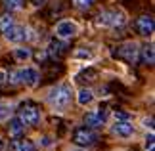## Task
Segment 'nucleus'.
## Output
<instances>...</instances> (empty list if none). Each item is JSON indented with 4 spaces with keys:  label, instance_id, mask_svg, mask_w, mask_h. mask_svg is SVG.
Instances as JSON below:
<instances>
[{
    "label": "nucleus",
    "instance_id": "obj_1",
    "mask_svg": "<svg viewBox=\"0 0 155 151\" xmlns=\"http://www.w3.org/2000/svg\"><path fill=\"white\" fill-rule=\"evenodd\" d=\"M71 98H73V88L69 84H58L56 88L50 90L48 94V103L56 109H65L71 103Z\"/></svg>",
    "mask_w": 155,
    "mask_h": 151
},
{
    "label": "nucleus",
    "instance_id": "obj_2",
    "mask_svg": "<svg viewBox=\"0 0 155 151\" xmlns=\"http://www.w3.org/2000/svg\"><path fill=\"white\" fill-rule=\"evenodd\" d=\"M127 23V15L121 10H104L98 15V25L102 27H111V29H119Z\"/></svg>",
    "mask_w": 155,
    "mask_h": 151
},
{
    "label": "nucleus",
    "instance_id": "obj_3",
    "mask_svg": "<svg viewBox=\"0 0 155 151\" xmlns=\"http://www.w3.org/2000/svg\"><path fill=\"white\" fill-rule=\"evenodd\" d=\"M8 80L12 84H27V86H37L38 80H40V75H38L37 69L25 67V69H21V71L10 73L8 75Z\"/></svg>",
    "mask_w": 155,
    "mask_h": 151
},
{
    "label": "nucleus",
    "instance_id": "obj_4",
    "mask_svg": "<svg viewBox=\"0 0 155 151\" xmlns=\"http://www.w3.org/2000/svg\"><path fill=\"white\" fill-rule=\"evenodd\" d=\"M17 119L27 126H35V124H38V120H40V111L35 103L25 101V103H21L19 109H17Z\"/></svg>",
    "mask_w": 155,
    "mask_h": 151
},
{
    "label": "nucleus",
    "instance_id": "obj_5",
    "mask_svg": "<svg viewBox=\"0 0 155 151\" xmlns=\"http://www.w3.org/2000/svg\"><path fill=\"white\" fill-rule=\"evenodd\" d=\"M117 56L121 57V59H124L127 63H130V65H136L140 61V50H138V44L136 42H124V44H121L117 48Z\"/></svg>",
    "mask_w": 155,
    "mask_h": 151
},
{
    "label": "nucleus",
    "instance_id": "obj_6",
    "mask_svg": "<svg viewBox=\"0 0 155 151\" xmlns=\"http://www.w3.org/2000/svg\"><path fill=\"white\" fill-rule=\"evenodd\" d=\"M98 138H100V136H98L92 128L82 126V128H77V130H75L73 140H75L77 146H92L94 142H98Z\"/></svg>",
    "mask_w": 155,
    "mask_h": 151
},
{
    "label": "nucleus",
    "instance_id": "obj_7",
    "mask_svg": "<svg viewBox=\"0 0 155 151\" xmlns=\"http://www.w3.org/2000/svg\"><path fill=\"white\" fill-rule=\"evenodd\" d=\"M77 34V25L71 19H61L56 25V37L59 40H71Z\"/></svg>",
    "mask_w": 155,
    "mask_h": 151
},
{
    "label": "nucleus",
    "instance_id": "obj_8",
    "mask_svg": "<svg viewBox=\"0 0 155 151\" xmlns=\"http://www.w3.org/2000/svg\"><path fill=\"white\" fill-rule=\"evenodd\" d=\"M2 34H4V38L10 40V42H21V40L27 38V29L21 27V25H15V23H14V25H12L10 29H6Z\"/></svg>",
    "mask_w": 155,
    "mask_h": 151
},
{
    "label": "nucleus",
    "instance_id": "obj_9",
    "mask_svg": "<svg viewBox=\"0 0 155 151\" xmlns=\"http://www.w3.org/2000/svg\"><path fill=\"white\" fill-rule=\"evenodd\" d=\"M136 27H138V33L142 34V37H151V34H153V29H155L153 17L151 15H142V17H138Z\"/></svg>",
    "mask_w": 155,
    "mask_h": 151
},
{
    "label": "nucleus",
    "instance_id": "obj_10",
    "mask_svg": "<svg viewBox=\"0 0 155 151\" xmlns=\"http://www.w3.org/2000/svg\"><path fill=\"white\" fill-rule=\"evenodd\" d=\"M105 117L107 115L100 109V111H90L84 115V124L88 126V128H100L104 123H105Z\"/></svg>",
    "mask_w": 155,
    "mask_h": 151
},
{
    "label": "nucleus",
    "instance_id": "obj_11",
    "mask_svg": "<svg viewBox=\"0 0 155 151\" xmlns=\"http://www.w3.org/2000/svg\"><path fill=\"white\" fill-rule=\"evenodd\" d=\"M113 132H115L117 136H123V138H128L132 136L134 132V126L128 123V120H117L115 126H113Z\"/></svg>",
    "mask_w": 155,
    "mask_h": 151
},
{
    "label": "nucleus",
    "instance_id": "obj_12",
    "mask_svg": "<svg viewBox=\"0 0 155 151\" xmlns=\"http://www.w3.org/2000/svg\"><path fill=\"white\" fill-rule=\"evenodd\" d=\"M65 50H67V44H65V42H61V40H52L50 46H48V50H46V54L52 56V57H61L63 54H65Z\"/></svg>",
    "mask_w": 155,
    "mask_h": 151
},
{
    "label": "nucleus",
    "instance_id": "obj_13",
    "mask_svg": "<svg viewBox=\"0 0 155 151\" xmlns=\"http://www.w3.org/2000/svg\"><path fill=\"white\" fill-rule=\"evenodd\" d=\"M140 59H142V63H144V65H153L155 57H153V46L151 44H146L140 50Z\"/></svg>",
    "mask_w": 155,
    "mask_h": 151
},
{
    "label": "nucleus",
    "instance_id": "obj_14",
    "mask_svg": "<svg viewBox=\"0 0 155 151\" xmlns=\"http://www.w3.org/2000/svg\"><path fill=\"white\" fill-rule=\"evenodd\" d=\"M23 130H25V124L21 123L19 119H12L10 120V126H8V132H10V136H14V138H17V136H21L23 134Z\"/></svg>",
    "mask_w": 155,
    "mask_h": 151
},
{
    "label": "nucleus",
    "instance_id": "obj_15",
    "mask_svg": "<svg viewBox=\"0 0 155 151\" xmlns=\"http://www.w3.org/2000/svg\"><path fill=\"white\" fill-rule=\"evenodd\" d=\"M14 151H35V143L31 140H14L12 142Z\"/></svg>",
    "mask_w": 155,
    "mask_h": 151
},
{
    "label": "nucleus",
    "instance_id": "obj_16",
    "mask_svg": "<svg viewBox=\"0 0 155 151\" xmlns=\"http://www.w3.org/2000/svg\"><path fill=\"white\" fill-rule=\"evenodd\" d=\"M14 17H12V14L8 11V14H4V15H0V33H4L6 29H10L12 25H14Z\"/></svg>",
    "mask_w": 155,
    "mask_h": 151
},
{
    "label": "nucleus",
    "instance_id": "obj_17",
    "mask_svg": "<svg viewBox=\"0 0 155 151\" xmlns=\"http://www.w3.org/2000/svg\"><path fill=\"white\" fill-rule=\"evenodd\" d=\"M33 54H31V50L29 48H15L14 50V57L17 59V61H25V59H29Z\"/></svg>",
    "mask_w": 155,
    "mask_h": 151
},
{
    "label": "nucleus",
    "instance_id": "obj_18",
    "mask_svg": "<svg viewBox=\"0 0 155 151\" xmlns=\"http://www.w3.org/2000/svg\"><path fill=\"white\" fill-rule=\"evenodd\" d=\"M92 98H94V96H92L90 90L82 88L81 92H79V98H77V100H79V103H81V105H86V103H90V101H92Z\"/></svg>",
    "mask_w": 155,
    "mask_h": 151
},
{
    "label": "nucleus",
    "instance_id": "obj_19",
    "mask_svg": "<svg viewBox=\"0 0 155 151\" xmlns=\"http://www.w3.org/2000/svg\"><path fill=\"white\" fill-rule=\"evenodd\" d=\"M2 2H4V8L8 10V11H15V10L21 8L23 0H2Z\"/></svg>",
    "mask_w": 155,
    "mask_h": 151
},
{
    "label": "nucleus",
    "instance_id": "obj_20",
    "mask_svg": "<svg viewBox=\"0 0 155 151\" xmlns=\"http://www.w3.org/2000/svg\"><path fill=\"white\" fill-rule=\"evenodd\" d=\"M71 2H73V6L79 8V10H88L94 4V0H71Z\"/></svg>",
    "mask_w": 155,
    "mask_h": 151
},
{
    "label": "nucleus",
    "instance_id": "obj_21",
    "mask_svg": "<svg viewBox=\"0 0 155 151\" xmlns=\"http://www.w3.org/2000/svg\"><path fill=\"white\" fill-rule=\"evenodd\" d=\"M12 111V105L10 103H0V119H6Z\"/></svg>",
    "mask_w": 155,
    "mask_h": 151
},
{
    "label": "nucleus",
    "instance_id": "obj_22",
    "mask_svg": "<svg viewBox=\"0 0 155 151\" xmlns=\"http://www.w3.org/2000/svg\"><path fill=\"white\" fill-rule=\"evenodd\" d=\"M115 117H117V120H128V119H130V115H128V113H123V111H117V113H115Z\"/></svg>",
    "mask_w": 155,
    "mask_h": 151
},
{
    "label": "nucleus",
    "instance_id": "obj_23",
    "mask_svg": "<svg viewBox=\"0 0 155 151\" xmlns=\"http://www.w3.org/2000/svg\"><path fill=\"white\" fill-rule=\"evenodd\" d=\"M6 80H8V73H6V71H0V84L6 82Z\"/></svg>",
    "mask_w": 155,
    "mask_h": 151
},
{
    "label": "nucleus",
    "instance_id": "obj_24",
    "mask_svg": "<svg viewBox=\"0 0 155 151\" xmlns=\"http://www.w3.org/2000/svg\"><path fill=\"white\" fill-rule=\"evenodd\" d=\"M75 56L77 57H90V54H88V52H77Z\"/></svg>",
    "mask_w": 155,
    "mask_h": 151
},
{
    "label": "nucleus",
    "instance_id": "obj_25",
    "mask_svg": "<svg viewBox=\"0 0 155 151\" xmlns=\"http://www.w3.org/2000/svg\"><path fill=\"white\" fill-rule=\"evenodd\" d=\"M144 124H146V126H150V128H151V126H153V119H151V117H150V119H146V120H144Z\"/></svg>",
    "mask_w": 155,
    "mask_h": 151
},
{
    "label": "nucleus",
    "instance_id": "obj_26",
    "mask_svg": "<svg viewBox=\"0 0 155 151\" xmlns=\"http://www.w3.org/2000/svg\"><path fill=\"white\" fill-rule=\"evenodd\" d=\"M2 149H4V142H2V140H0V151H2Z\"/></svg>",
    "mask_w": 155,
    "mask_h": 151
}]
</instances>
